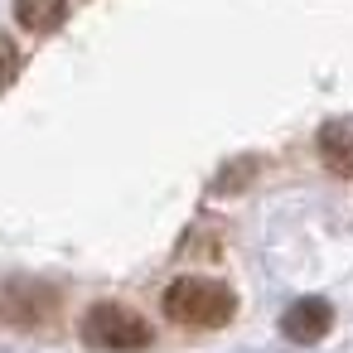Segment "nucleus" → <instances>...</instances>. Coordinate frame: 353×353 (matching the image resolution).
I'll return each mask as SVG.
<instances>
[{"mask_svg":"<svg viewBox=\"0 0 353 353\" xmlns=\"http://www.w3.org/2000/svg\"><path fill=\"white\" fill-rule=\"evenodd\" d=\"M165 314H170L174 324H189V329H223V324L237 314V295H232L223 281L179 276V281L165 290Z\"/></svg>","mask_w":353,"mask_h":353,"instance_id":"f257e3e1","label":"nucleus"},{"mask_svg":"<svg viewBox=\"0 0 353 353\" xmlns=\"http://www.w3.org/2000/svg\"><path fill=\"white\" fill-rule=\"evenodd\" d=\"M83 343L97 353H136V348H150V324L136 310L102 300L83 314Z\"/></svg>","mask_w":353,"mask_h":353,"instance_id":"f03ea898","label":"nucleus"},{"mask_svg":"<svg viewBox=\"0 0 353 353\" xmlns=\"http://www.w3.org/2000/svg\"><path fill=\"white\" fill-rule=\"evenodd\" d=\"M329 324H334V310H329V300H295L285 314H281V334L290 339V343H319L324 334H329Z\"/></svg>","mask_w":353,"mask_h":353,"instance_id":"7ed1b4c3","label":"nucleus"},{"mask_svg":"<svg viewBox=\"0 0 353 353\" xmlns=\"http://www.w3.org/2000/svg\"><path fill=\"white\" fill-rule=\"evenodd\" d=\"M319 160L339 179H353V117L324 121V131H319Z\"/></svg>","mask_w":353,"mask_h":353,"instance_id":"20e7f679","label":"nucleus"},{"mask_svg":"<svg viewBox=\"0 0 353 353\" xmlns=\"http://www.w3.org/2000/svg\"><path fill=\"white\" fill-rule=\"evenodd\" d=\"M63 15H68V0H15V20H20V30H30V34L59 30Z\"/></svg>","mask_w":353,"mask_h":353,"instance_id":"39448f33","label":"nucleus"},{"mask_svg":"<svg viewBox=\"0 0 353 353\" xmlns=\"http://www.w3.org/2000/svg\"><path fill=\"white\" fill-rule=\"evenodd\" d=\"M15 73H20V49L10 39H0V92L15 83Z\"/></svg>","mask_w":353,"mask_h":353,"instance_id":"423d86ee","label":"nucleus"}]
</instances>
